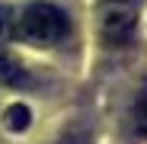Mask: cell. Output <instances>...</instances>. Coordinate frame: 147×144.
Wrapping results in <instances>:
<instances>
[{
  "instance_id": "3957f363",
  "label": "cell",
  "mask_w": 147,
  "mask_h": 144,
  "mask_svg": "<svg viewBox=\"0 0 147 144\" xmlns=\"http://www.w3.org/2000/svg\"><path fill=\"white\" fill-rule=\"evenodd\" d=\"M128 135L134 141H147V90L138 96L128 109Z\"/></svg>"
},
{
  "instance_id": "5b68a950",
  "label": "cell",
  "mask_w": 147,
  "mask_h": 144,
  "mask_svg": "<svg viewBox=\"0 0 147 144\" xmlns=\"http://www.w3.org/2000/svg\"><path fill=\"white\" fill-rule=\"evenodd\" d=\"M3 122H7V128H13V131H22L29 122H32V115H29V109L22 106V103H13L10 109H7V115H3Z\"/></svg>"
},
{
  "instance_id": "277c9868",
  "label": "cell",
  "mask_w": 147,
  "mask_h": 144,
  "mask_svg": "<svg viewBox=\"0 0 147 144\" xmlns=\"http://www.w3.org/2000/svg\"><path fill=\"white\" fill-rule=\"evenodd\" d=\"M29 80V74L22 70V64H16L10 55H0V83L7 87H22Z\"/></svg>"
},
{
  "instance_id": "ba28073f",
  "label": "cell",
  "mask_w": 147,
  "mask_h": 144,
  "mask_svg": "<svg viewBox=\"0 0 147 144\" xmlns=\"http://www.w3.org/2000/svg\"><path fill=\"white\" fill-rule=\"evenodd\" d=\"M112 3H125V0H112Z\"/></svg>"
},
{
  "instance_id": "52a82bcc",
  "label": "cell",
  "mask_w": 147,
  "mask_h": 144,
  "mask_svg": "<svg viewBox=\"0 0 147 144\" xmlns=\"http://www.w3.org/2000/svg\"><path fill=\"white\" fill-rule=\"evenodd\" d=\"M55 144H93V138H90L86 131H67V135H61Z\"/></svg>"
},
{
  "instance_id": "6da1fadb",
  "label": "cell",
  "mask_w": 147,
  "mask_h": 144,
  "mask_svg": "<svg viewBox=\"0 0 147 144\" xmlns=\"http://www.w3.org/2000/svg\"><path fill=\"white\" fill-rule=\"evenodd\" d=\"M13 32L29 42L35 48H51L58 42L67 39L70 32V19L61 7L48 3V0H32V3H26L19 13H16V26Z\"/></svg>"
},
{
  "instance_id": "7a4b0ae2",
  "label": "cell",
  "mask_w": 147,
  "mask_h": 144,
  "mask_svg": "<svg viewBox=\"0 0 147 144\" xmlns=\"http://www.w3.org/2000/svg\"><path fill=\"white\" fill-rule=\"evenodd\" d=\"M134 29H138V19L125 7H112L99 16V35L106 45H128L134 39Z\"/></svg>"
},
{
  "instance_id": "8992f818",
  "label": "cell",
  "mask_w": 147,
  "mask_h": 144,
  "mask_svg": "<svg viewBox=\"0 0 147 144\" xmlns=\"http://www.w3.org/2000/svg\"><path fill=\"white\" fill-rule=\"evenodd\" d=\"M13 26H16V10L10 3H0V42L13 35Z\"/></svg>"
}]
</instances>
